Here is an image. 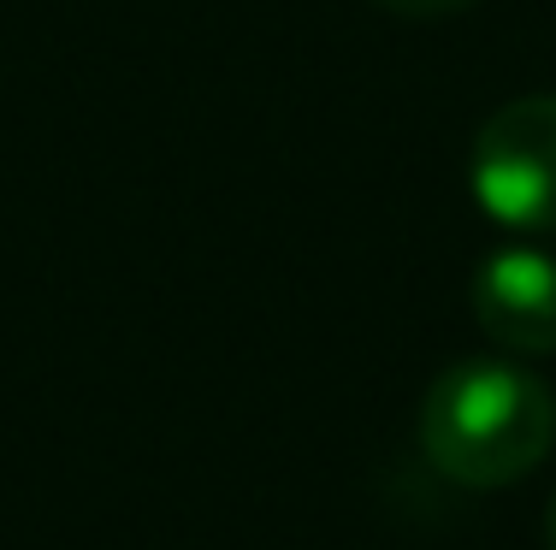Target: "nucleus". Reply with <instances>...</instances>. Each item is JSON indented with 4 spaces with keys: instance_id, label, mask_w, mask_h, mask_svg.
<instances>
[{
    "instance_id": "obj_4",
    "label": "nucleus",
    "mask_w": 556,
    "mask_h": 550,
    "mask_svg": "<svg viewBox=\"0 0 556 550\" xmlns=\"http://www.w3.org/2000/svg\"><path fill=\"white\" fill-rule=\"evenodd\" d=\"M374 7L403 12V18H439V12H462V7H473V0H374Z\"/></svg>"
},
{
    "instance_id": "obj_5",
    "label": "nucleus",
    "mask_w": 556,
    "mask_h": 550,
    "mask_svg": "<svg viewBox=\"0 0 556 550\" xmlns=\"http://www.w3.org/2000/svg\"><path fill=\"white\" fill-rule=\"evenodd\" d=\"M545 539H551V550H556V497H551V515H545Z\"/></svg>"
},
{
    "instance_id": "obj_1",
    "label": "nucleus",
    "mask_w": 556,
    "mask_h": 550,
    "mask_svg": "<svg viewBox=\"0 0 556 550\" xmlns=\"http://www.w3.org/2000/svg\"><path fill=\"white\" fill-rule=\"evenodd\" d=\"M556 444V397L515 361L473 356L432 379L420 402V450L444 479L497 491L527 479Z\"/></svg>"
},
{
    "instance_id": "obj_3",
    "label": "nucleus",
    "mask_w": 556,
    "mask_h": 550,
    "mask_svg": "<svg viewBox=\"0 0 556 550\" xmlns=\"http://www.w3.org/2000/svg\"><path fill=\"white\" fill-rule=\"evenodd\" d=\"M468 308L492 344L515 356H551L556 349V260L545 248H497L480 260L468 284Z\"/></svg>"
},
{
    "instance_id": "obj_2",
    "label": "nucleus",
    "mask_w": 556,
    "mask_h": 550,
    "mask_svg": "<svg viewBox=\"0 0 556 550\" xmlns=\"http://www.w3.org/2000/svg\"><path fill=\"white\" fill-rule=\"evenodd\" d=\"M468 190L492 226L556 238V95L503 101L468 149Z\"/></svg>"
}]
</instances>
